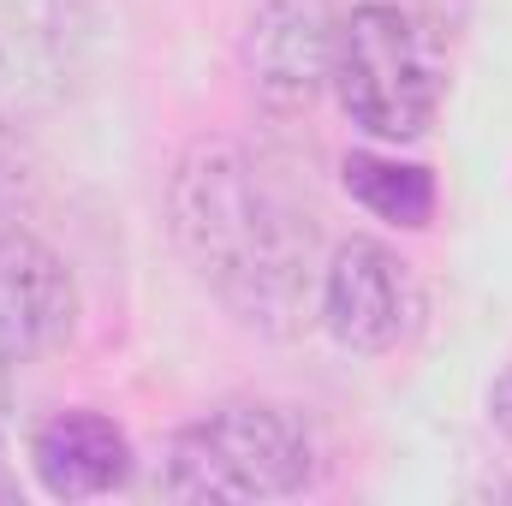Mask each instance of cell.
Wrapping results in <instances>:
<instances>
[{
	"label": "cell",
	"instance_id": "8992f818",
	"mask_svg": "<svg viewBox=\"0 0 512 506\" xmlns=\"http://www.w3.org/2000/svg\"><path fill=\"white\" fill-rule=\"evenodd\" d=\"M340 6L334 0H256L245 24V84L268 114H310L334 84Z\"/></svg>",
	"mask_w": 512,
	"mask_h": 506
},
{
	"label": "cell",
	"instance_id": "8fae6325",
	"mask_svg": "<svg viewBox=\"0 0 512 506\" xmlns=\"http://www.w3.org/2000/svg\"><path fill=\"white\" fill-rule=\"evenodd\" d=\"M399 6H405V12L435 36V42H447V36L465 24V0H399Z\"/></svg>",
	"mask_w": 512,
	"mask_h": 506
},
{
	"label": "cell",
	"instance_id": "5b68a950",
	"mask_svg": "<svg viewBox=\"0 0 512 506\" xmlns=\"http://www.w3.org/2000/svg\"><path fill=\"white\" fill-rule=\"evenodd\" d=\"M316 316L346 352L382 358V352H399L423 328V286L393 245L346 239V245H334L328 268H322Z\"/></svg>",
	"mask_w": 512,
	"mask_h": 506
},
{
	"label": "cell",
	"instance_id": "7a4b0ae2",
	"mask_svg": "<svg viewBox=\"0 0 512 506\" xmlns=\"http://www.w3.org/2000/svg\"><path fill=\"white\" fill-rule=\"evenodd\" d=\"M322 471L316 435L298 411L268 399H227L185 423L167 453V489L179 501H286Z\"/></svg>",
	"mask_w": 512,
	"mask_h": 506
},
{
	"label": "cell",
	"instance_id": "277c9868",
	"mask_svg": "<svg viewBox=\"0 0 512 506\" xmlns=\"http://www.w3.org/2000/svg\"><path fill=\"white\" fill-rule=\"evenodd\" d=\"M96 48V0H0V120L54 114Z\"/></svg>",
	"mask_w": 512,
	"mask_h": 506
},
{
	"label": "cell",
	"instance_id": "9c48e42d",
	"mask_svg": "<svg viewBox=\"0 0 512 506\" xmlns=\"http://www.w3.org/2000/svg\"><path fill=\"white\" fill-rule=\"evenodd\" d=\"M340 185L358 209H370L376 221L399 227V233H423L435 221V173L423 161H399V155H376V149H352L340 161Z\"/></svg>",
	"mask_w": 512,
	"mask_h": 506
},
{
	"label": "cell",
	"instance_id": "52a82bcc",
	"mask_svg": "<svg viewBox=\"0 0 512 506\" xmlns=\"http://www.w3.org/2000/svg\"><path fill=\"white\" fill-rule=\"evenodd\" d=\"M78 328V280L30 221L0 227V364L60 352Z\"/></svg>",
	"mask_w": 512,
	"mask_h": 506
},
{
	"label": "cell",
	"instance_id": "ba28073f",
	"mask_svg": "<svg viewBox=\"0 0 512 506\" xmlns=\"http://www.w3.org/2000/svg\"><path fill=\"white\" fill-rule=\"evenodd\" d=\"M30 471L54 501H102L131 483V441L114 417L72 405L30 435Z\"/></svg>",
	"mask_w": 512,
	"mask_h": 506
},
{
	"label": "cell",
	"instance_id": "6da1fadb",
	"mask_svg": "<svg viewBox=\"0 0 512 506\" xmlns=\"http://www.w3.org/2000/svg\"><path fill=\"white\" fill-rule=\"evenodd\" d=\"M167 227L197 280L256 334H298L316 292V227L227 137H197L167 179Z\"/></svg>",
	"mask_w": 512,
	"mask_h": 506
},
{
	"label": "cell",
	"instance_id": "30bf717a",
	"mask_svg": "<svg viewBox=\"0 0 512 506\" xmlns=\"http://www.w3.org/2000/svg\"><path fill=\"white\" fill-rule=\"evenodd\" d=\"M36 203V155L24 149L18 120H0V227L30 221Z\"/></svg>",
	"mask_w": 512,
	"mask_h": 506
},
{
	"label": "cell",
	"instance_id": "7c38bea8",
	"mask_svg": "<svg viewBox=\"0 0 512 506\" xmlns=\"http://www.w3.org/2000/svg\"><path fill=\"white\" fill-rule=\"evenodd\" d=\"M489 423H495L501 435H512V370L489 387Z\"/></svg>",
	"mask_w": 512,
	"mask_h": 506
},
{
	"label": "cell",
	"instance_id": "3957f363",
	"mask_svg": "<svg viewBox=\"0 0 512 506\" xmlns=\"http://www.w3.org/2000/svg\"><path fill=\"white\" fill-rule=\"evenodd\" d=\"M334 96L346 120L376 143H417L441 108V42L399 0L340 12Z\"/></svg>",
	"mask_w": 512,
	"mask_h": 506
}]
</instances>
